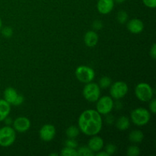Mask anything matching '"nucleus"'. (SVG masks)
<instances>
[{
    "label": "nucleus",
    "instance_id": "nucleus-1",
    "mask_svg": "<svg viewBox=\"0 0 156 156\" xmlns=\"http://www.w3.org/2000/svg\"><path fill=\"white\" fill-rule=\"evenodd\" d=\"M79 130L85 135L92 136L101 132L103 126L101 115L95 110L89 109L83 111L78 120Z\"/></svg>",
    "mask_w": 156,
    "mask_h": 156
},
{
    "label": "nucleus",
    "instance_id": "nucleus-2",
    "mask_svg": "<svg viewBox=\"0 0 156 156\" xmlns=\"http://www.w3.org/2000/svg\"><path fill=\"white\" fill-rule=\"evenodd\" d=\"M151 119L150 112L143 108H138L132 111L130 114V120L138 126H143L147 124Z\"/></svg>",
    "mask_w": 156,
    "mask_h": 156
},
{
    "label": "nucleus",
    "instance_id": "nucleus-3",
    "mask_svg": "<svg viewBox=\"0 0 156 156\" xmlns=\"http://www.w3.org/2000/svg\"><path fill=\"white\" fill-rule=\"evenodd\" d=\"M16 140V132L10 126H5L0 128V146L9 147Z\"/></svg>",
    "mask_w": 156,
    "mask_h": 156
},
{
    "label": "nucleus",
    "instance_id": "nucleus-4",
    "mask_svg": "<svg viewBox=\"0 0 156 156\" xmlns=\"http://www.w3.org/2000/svg\"><path fill=\"white\" fill-rule=\"evenodd\" d=\"M135 95L141 101L147 102L152 99L154 91L150 85L145 82H141L136 86Z\"/></svg>",
    "mask_w": 156,
    "mask_h": 156
},
{
    "label": "nucleus",
    "instance_id": "nucleus-5",
    "mask_svg": "<svg viewBox=\"0 0 156 156\" xmlns=\"http://www.w3.org/2000/svg\"><path fill=\"white\" fill-rule=\"evenodd\" d=\"M84 98L88 101L94 103L101 97V88L98 84L91 82L86 83L82 91Z\"/></svg>",
    "mask_w": 156,
    "mask_h": 156
},
{
    "label": "nucleus",
    "instance_id": "nucleus-6",
    "mask_svg": "<svg viewBox=\"0 0 156 156\" xmlns=\"http://www.w3.org/2000/svg\"><path fill=\"white\" fill-rule=\"evenodd\" d=\"M96 105V111L101 115H107L109 114L113 111L114 108V102L111 96H102L97 101Z\"/></svg>",
    "mask_w": 156,
    "mask_h": 156
},
{
    "label": "nucleus",
    "instance_id": "nucleus-7",
    "mask_svg": "<svg viewBox=\"0 0 156 156\" xmlns=\"http://www.w3.org/2000/svg\"><path fill=\"white\" fill-rule=\"evenodd\" d=\"M76 77L82 83H88L94 80L95 73L92 68L87 66H80L76 69Z\"/></svg>",
    "mask_w": 156,
    "mask_h": 156
},
{
    "label": "nucleus",
    "instance_id": "nucleus-8",
    "mask_svg": "<svg viewBox=\"0 0 156 156\" xmlns=\"http://www.w3.org/2000/svg\"><path fill=\"white\" fill-rule=\"evenodd\" d=\"M128 91H129V87L126 82L123 81H117L111 85L110 94L112 98L119 100L124 98L128 93Z\"/></svg>",
    "mask_w": 156,
    "mask_h": 156
},
{
    "label": "nucleus",
    "instance_id": "nucleus-9",
    "mask_svg": "<svg viewBox=\"0 0 156 156\" xmlns=\"http://www.w3.org/2000/svg\"><path fill=\"white\" fill-rule=\"evenodd\" d=\"M56 128L52 124H45L39 131V136L44 142H50L56 136Z\"/></svg>",
    "mask_w": 156,
    "mask_h": 156
},
{
    "label": "nucleus",
    "instance_id": "nucleus-10",
    "mask_svg": "<svg viewBox=\"0 0 156 156\" xmlns=\"http://www.w3.org/2000/svg\"><path fill=\"white\" fill-rule=\"evenodd\" d=\"M12 124H13L14 129L18 133L27 132L30 127V120L25 117H17L13 121Z\"/></svg>",
    "mask_w": 156,
    "mask_h": 156
},
{
    "label": "nucleus",
    "instance_id": "nucleus-11",
    "mask_svg": "<svg viewBox=\"0 0 156 156\" xmlns=\"http://www.w3.org/2000/svg\"><path fill=\"white\" fill-rule=\"evenodd\" d=\"M127 30L133 34H138L144 30V24L143 21L138 18H133L126 23Z\"/></svg>",
    "mask_w": 156,
    "mask_h": 156
},
{
    "label": "nucleus",
    "instance_id": "nucleus-12",
    "mask_svg": "<svg viewBox=\"0 0 156 156\" xmlns=\"http://www.w3.org/2000/svg\"><path fill=\"white\" fill-rule=\"evenodd\" d=\"M114 7V0H98L97 9L99 13L102 15H108L112 12Z\"/></svg>",
    "mask_w": 156,
    "mask_h": 156
},
{
    "label": "nucleus",
    "instance_id": "nucleus-13",
    "mask_svg": "<svg viewBox=\"0 0 156 156\" xmlns=\"http://www.w3.org/2000/svg\"><path fill=\"white\" fill-rule=\"evenodd\" d=\"M104 140L101 137L98 136L97 135H94L91 136V138L88 140V147L93 152H96L101 151L104 147Z\"/></svg>",
    "mask_w": 156,
    "mask_h": 156
},
{
    "label": "nucleus",
    "instance_id": "nucleus-14",
    "mask_svg": "<svg viewBox=\"0 0 156 156\" xmlns=\"http://www.w3.org/2000/svg\"><path fill=\"white\" fill-rule=\"evenodd\" d=\"M84 42L88 47H95L98 42V35L94 30H88L84 36Z\"/></svg>",
    "mask_w": 156,
    "mask_h": 156
},
{
    "label": "nucleus",
    "instance_id": "nucleus-15",
    "mask_svg": "<svg viewBox=\"0 0 156 156\" xmlns=\"http://www.w3.org/2000/svg\"><path fill=\"white\" fill-rule=\"evenodd\" d=\"M11 111V105L5 99H0V121H3L9 117Z\"/></svg>",
    "mask_w": 156,
    "mask_h": 156
},
{
    "label": "nucleus",
    "instance_id": "nucleus-16",
    "mask_svg": "<svg viewBox=\"0 0 156 156\" xmlns=\"http://www.w3.org/2000/svg\"><path fill=\"white\" fill-rule=\"evenodd\" d=\"M18 95V93L12 87H9L4 91V99L10 105H13Z\"/></svg>",
    "mask_w": 156,
    "mask_h": 156
},
{
    "label": "nucleus",
    "instance_id": "nucleus-17",
    "mask_svg": "<svg viewBox=\"0 0 156 156\" xmlns=\"http://www.w3.org/2000/svg\"><path fill=\"white\" fill-rule=\"evenodd\" d=\"M130 126V120L126 116L119 117L116 121V127L120 131L126 130Z\"/></svg>",
    "mask_w": 156,
    "mask_h": 156
},
{
    "label": "nucleus",
    "instance_id": "nucleus-18",
    "mask_svg": "<svg viewBox=\"0 0 156 156\" xmlns=\"http://www.w3.org/2000/svg\"><path fill=\"white\" fill-rule=\"evenodd\" d=\"M144 139V134L141 130L135 129L129 134V140L133 143H140Z\"/></svg>",
    "mask_w": 156,
    "mask_h": 156
},
{
    "label": "nucleus",
    "instance_id": "nucleus-19",
    "mask_svg": "<svg viewBox=\"0 0 156 156\" xmlns=\"http://www.w3.org/2000/svg\"><path fill=\"white\" fill-rule=\"evenodd\" d=\"M80 133L79 127L76 126H70L66 131V135L69 139H76Z\"/></svg>",
    "mask_w": 156,
    "mask_h": 156
},
{
    "label": "nucleus",
    "instance_id": "nucleus-20",
    "mask_svg": "<svg viewBox=\"0 0 156 156\" xmlns=\"http://www.w3.org/2000/svg\"><path fill=\"white\" fill-rule=\"evenodd\" d=\"M112 84V81L111 79L108 76H103V77L99 79V82L98 85H99L101 89H105V88H108V87L111 86V85Z\"/></svg>",
    "mask_w": 156,
    "mask_h": 156
},
{
    "label": "nucleus",
    "instance_id": "nucleus-21",
    "mask_svg": "<svg viewBox=\"0 0 156 156\" xmlns=\"http://www.w3.org/2000/svg\"><path fill=\"white\" fill-rule=\"evenodd\" d=\"M60 155L62 156H78V152L76 149H73V148L65 146L61 150Z\"/></svg>",
    "mask_w": 156,
    "mask_h": 156
},
{
    "label": "nucleus",
    "instance_id": "nucleus-22",
    "mask_svg": "<svg viewBox=\"0 0 156 156\" xmlns=\"http://www.w3.org/2000/svg\"><path fill=\"white\" fill-rule=\"evenodd\" d=\"M78 156H93L94 152H93L88 146H82L77 150Z\"/></svg>",
    "mask_w": 156,
    "mask_h": 156
},
{
    "label": "nucleus",
    "instance_id": "nucleus-23",
    "mask_svg": "<svg viewBox=\"0 0 156 156\" xmlns=\"http://www.w3.org/2000/svg\"><path fill=\"white\" fill-rule=\"evenodd\" d=\"M126 154L128 156H138L140 154V149L137 146L132 145L128 147Z\"/></svg>",
    "mask_w": 156,
    "mask_h": 156
},
{
    "label": "nucleus",
    "instance_id": "nucleus-24",
    "mask_svg": "<svg viewBox=\"0 0 156 156\" xmlns=\"http://www.w3.org/2000/svg\"><path fill=\"white\" fill-rule=\"evenodd\" d=\"M117 20L120 24H125L127 22L128 15L125 11H120L117 15Z\"/></svg>",
    "mask_w": 156,
    "mask_h": 156
},
{
    "label": "nucleus",
    "instance_id": "nucleus-25",
    "mask_svg": "<svg viewBox=\"0 0 156 156\" xmlns=\"http://www.w3.org/2000/svg\"><path fill=\"white\" fill-rule=\"evenodd\" d=\"M105 151L109 155H114V154L116 152V151H117V146H116L114 144H113V143H109V144H108L106 146H105Z\"/></svg>",
    "mask_w": 156,
    "mask_h": 156
},
{
    "label": "nucleus",
    "instance_id": "nucleus-26",
    "mask_svg": "<svg viewBox=\"0 0 156 156\" xmlns=\"http://www.w3.org/2000/svg\"><path fill=\"white\" fill-rule=\"evenodd\" d=\"M65 146L69 148H73V149H76L78 146V142L76 141L75 139H69L66 140L65 142Z\"/></svg>",
    "mask_w": 156,
    "mask_h": 156
},
{
    "label": "nucleus",
    "instance_id": "nucleus-27",
    "mask_svg": "<svg viewBox=\"0 0 156 156\" xmlns=\"http://www.w3.org/2000/svg\"><path fill=\"white\" fill-rule=\"evenodd\" d=\"M2 35L5 37H11L12 36V34H13V30L10 27H5L2 30Z\"/></svg>",
    "mask_w": 156,
    "mask_h": 156
},
{
    "label": "nucleus",
    "instance_id": "nucleus-28",
    "mask_svg": "<svg viewBox=\"0 0 156 156\" xmlns=\"http://www.w3.org/2000/svg\"><path fill=\"white\" fill-rule=\"evenodd\" d=\"M143 2L145 5L150 9H155L156 7V0H143Z\"/></svg>",
    "mask_w": 156,
    "mask_h": 156
},
{
    "label": "nucleus",
    "instance_id": "nucleus-29",
    "mask_svg": "<svg viewBox=\"0 0 156 156\" xmlns=\"http://www.w3.org/2000/svg\"><path fill=\"white\" fill-rule=\"evenodd\" d=\"M24 96L21 95V94H18V97L16 98L15 102L13 103V105H15V106H19V105H22V104L24 103Z\"/></svg>",
    "mask_w": 156,
    "mask_h": 156
},
{
    "label": "nucleus",
    "instance_id": "nucleus-30",
    "mask_svg": "<svg viewBox=\"0 0 156 156\" xmlns=\"http://www.w3.org/2000/svg\"><path fill=\"white\" fill-rule=\"evenodd\" d=\"M93 28L95 29V30H101L103 27V23L100 20H96L93 22L92 24Z\"/></svg>",
    "mask_w": 156,
    "mask_h": 156
},
{
    "label": "nucleus",
    "instance_id": "nucleus-31",
    "mask_svg": "<svg viewBox=\"0 0 156 156\" xmlns=\"http://www.w3.org/2000/svg\"><path fill=\"white\" fill-rule=\"evenodd\" d=\"M149 101H150V104H149V109H150L151 112L152 114H155L156 113V100L155 99H152Z\"/></svg>",
    "mask_w": 156,
    "mask_h": 156
},
{
    "label": "nucleus",
    "instance_id": "nucleus-32",
    "mask_svg": "<svg viewBox=\"0 0 156 156\" xmlns=\"http://www.w3.org/2000/svg\"><path fill=\"white\" fill-rule=\"evenodd\" d=\"M149 54H150V56L152 57V59H155L156 58V44H153V45H152V47H151Z\"/></svg>",
    "mask_w": 156,
    "mask_h": 156
},
{
    "label": "nucleus",
    "instance_id": "nucleus-33",
    "mask_svg": "<svg viewBox=\"0 0 156 156\" xmlns=\"http://www.w3.org/2000/svg\"><path fill=\"white\" fill-rule=\"evenodd\" d=\"M107 115H108V117H107V123H109V124H111V123H114V117H113V116H111V115H109V114H107Z\"/></svg>",
    "mask_w": 156,
    "mask_h": 156
},
{
    "label": "nucleus",
    "instance_id": "nucleus-34",
    "mask_svg": "<svg viewBox=\"0 0 156 156\" xmlns=\"http://www.w3.org/2000/svg\"><path fill=\"white\" fill-rule=\"evenodd\" d=\"M94 155L96 156H110L106 152H105H105H101V151H99V152L94 153Z\"/></svg>",
    "mask_w": 156,
    "mask_h": 156
},
{
    "label": "nucleus",
    "instance_id": "nucleus-35",
    "mask_svg": "<svg viewBox=\"0 0 156 156\" xmlns=\"http://www.w3.org/2000/svg\"><path fill=\"white\" fill-rule=\"evenodd\" d=\"M3 121H5V124L7 125V126H10L11 124H12V123H13V121H12V118H9V117H6L5 119L4 120H3Z\"/></svg>",
    "mask_w": 156,
    "mask_h": 156
},
{
    "label": "nucleus",
    "instance_id": "nucleus-36",
    "mask_svg": "<svg viewBox=\"0 0 156 156\" xmlns=\"http://www.w3.org/2000/svg\"><path fill=\"white\" fill-rule=\"evenodd\" d=\"M114 2H117V3H118V4H121V3L124 2L126 0H114Z\"/></svg>",
    "mask_w": 156,
    "mask_h": 156
},
{
    "label": "nucleus",
    "instance_id": "nucleus-37",
    "mask_svg": "<svg viewBox=\"0 0 156 156\" xmlns=\"http://www.w3.org/2000/svg\"><path fill=\"white\" fill-rule=\"evenodd\" d=\"M2 20L1 18H0V30H1L2 29Z\"/></svg>",
    "mask_w": 156,
    "mask_h": 156
},
{
    "label": "nucleus",
    "instance_id": "nucleus-38",
    "mask_svg": "<svg viewBox=\"0 0 156 156\" xmlns=\"http://www.w3.org/2000/svg\"><path fill=\"white\" fill-rule=\"evenodd\" d=\"M50 155H58L57 153H51L50 154Z\"/></svg>",
    "mask_w": 156,
    "mask_h": 156
}]
</instances>
